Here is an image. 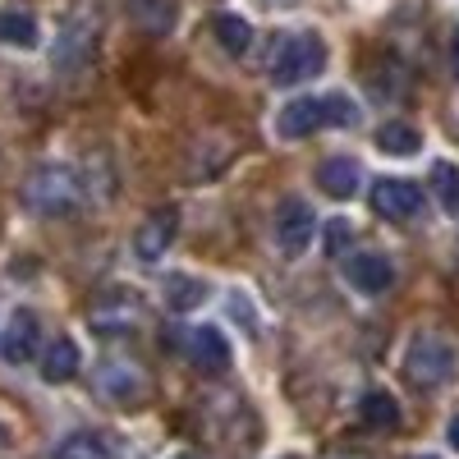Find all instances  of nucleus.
Segmentation results:
<instances>
[{"instance_id":"obj_1","label":"nucleus","mask_w":459,"mask_h":459,"mask_svg":"<svg viewBox=\"0 0 459 459\" xmlns=\"http://www.w3.org/2000/svg\"><path fill=\"white\" fill-rule=\"evenodd\" d=\"M79 198H83L79 170L60 166V161L37 166V170L28 175V184H23V207L37 212V216H65V212L79 207Z\"/></svg>"},{"instance_id":"obj_2","label":"nucleus","mask_w":459,"mask_h":459,"mask_svg":"<svg viewBox=\"0 0 459 459\" xmlns=\"http://www.w3.org/2000/svg\"><path fill=\"white\" fill-rule=\"evenodd\" d=\"M326 69V42L317 32H290L281 37V47L272 56V83L294 88V83H308Z\"/></svg>"},{"instance_id":"obj_3","label":"nucleus","mask_w":459,"mask_h":459,"mask_svg":"<svg viewBox=\"0 0 459 459\" xmlns=\"http://www.w3.org/2000/svg\"><path fill=\"white\" fill-rule=\"evenodd\" d=\"M455 350L441 340V335H413L409 350H404V377L413 381V386L423 391H437L446 386V381L455 377Z\"/></svg>"},{"instance_id":"obj_4","label":"nucleus","mask_w":459,"mask_h":459,"mask_svg":"<svg viewBox=\"0 0 459 459\" xmlns=\"http://www.w3.org/2000/svg\"><path fill=\"white\" fill-rule=\"evenodd\" d=\"M175 235H179V207H157L143 225H138V235H134V257L138 262H157V257H166V248L175 244Z\"/></svg>"},{"instance_id":"obj_5","label":"nucleus","mask_w":459,"mask_h":459,"mask_svg":"<svg viewBox=\"0 0 459 459\" xmlns=\"http://www.w3.org/2000/svg\"><path fill=\"white\" fill-rule=\"evenodd\" d=\"M313 235H317V212L303 198H285L276 207V244L285 253H303L313 244Z\"/></svg>"},{"instance_id":"obj_6","label":"nucleus","mask_w":459,"mask_h":459,"mask_svg":"<svg viewBox=\"0 0 459 459\" xmlns=\"http://www.w3.org/2000/svg\"><path fill=\"white\" fill-rule=\"evenodd\" d=\"M372 212L386 221H413L423 212V188L409 179H377L372 184Z\"/></svg>"},{"instance_id":"obj_7","label":"nucleus","mask_w":459,"mask_h":459,"mask_svg":"<svg viewBox=\"0 0 459 459\" xmlns=\"http://www.w3.org/2000/svg\"><path fill=\"white\" fill-rule=\"evenodd\" d=\"M317 129H326V106H322V97H294V101H285L281 110H276V134L281 138H308V134H317Z\"/></svg>"},{"instance_id":"obj_8","label":"nucleus","mask_w":459,"mask_h":459,"mask_svg":"<svg viewBox=\"0 0 459 459\" xmlns=\"http://www.w3.org/2000/svg\"><path fill=\"white\" fill-rule=\"evenodd\" d=\"M37 344H42V322H37V313L32 308H14L10 322H5V340H0L5 363H32Z\"/></svg>"},{"instance_id":"obj_9","label":"nucleus","mask_w":459,"mask_h":459,"mask_svg":"<svg viewBox=\"0 0 459 459\" xmlns=\"http://www.w3.org/2000/svg\"><path fill=\"white\" fill-rule=\"evenodd\" d=\"M344 276H350L359 294H386L395 281V266L386 253H354V257H344Z\"/></svg>"},{"instance_id":"obj_10","label":"nucleus","mask_w":459,"mask_h":459,"mask_svg":"<svg viewBox=\"0 0 459 459\" xmlns=\"http://www.w3.org/2000/svg\"><path fill=\"white\" fill-rule=\"evenodd\" d=\"M188 359H194L198 372L216 377V372L230 368V344H225V335L216 326H194L188 331Z\"/></svg>"},{"instance_id":"obj_11","label":"nucleus","mask_w":459,"mask_h":459,"mask_svg":"<svg viewBox=\"0 0 459 459\" xmlns=\"http://www.w3.org/2000/svg\"><path fill=\"white\" fill-rule=\"evenodd\" d=\"M79 368H83V350H79V344H74V340H51L47 344V354H42V368H37V372H42V381H51V386H60V381H74V377H79Z\"/></svg>"},{"instance_id":"obj_12","label":"nucleus","mask_w":459,"mask_h":459,"mask_svg":"<svg viewBox=\"0 0 459 459\" xmlns=\"http://www.w3.org/2000/svg\"><path fill=\"white\" fill-rule=\"evenodd\" d=\"M317 184H322V194H331V198L344 203V198L359 194L363 170H359V161H350V157H331V161L317 166Z\"/></svg>"},{"instance_id":"obj_13","label":"nucleus","mask_w":459,"mask_h":459,"mask_svg":"<svg viewBox=\"0 0 459 459\" xmlns=\"http://www.w3.org/2000/svg\"><path fill=\"white\" fill-rule=\"evenodd\" d=\"M129 5V19L143 28V32H152V37H161V32H170V23H175V0H125Z\"/></svg>"},{"instance_id":"obj_14","label":"nucleus","mask_w":459,"mask_h":459,"mask_svg":"<svg viewBox=\"0 0 459 459\" xmlns=\"http://www.w3.org/2000/svg\"><path fill=\"white\" fill-rule=\"evenodd\" d=\"M37 19L28 10H0V47H14V51H32L37 47Z\"/></svg>"},{"instance_id":"obj_15","label":"nucleus","mask_w":459,"mask_h":459,"mask_svg":"<svg viewBox=\"0 0 459 459\" xmlns=\"http://www.w3.org/2000/svg\"><path fill=\"white\" fill-rule=\"evenodd\" d=\"M377 147L391 152V157H413V152L423 147V134H418L413 125H404V120H391V125L377 129Z\"/></svg>"},{"instance_id":"obj_16","label":"nucleus","mask_w":459,"mask_h":459,"mask_svg":"<svg viewBox=\"0 0 459 459\" xmlns=\"http://www.w3.org/2000/svg\"><path fill=\"white\" fill-rule=\"evenodd\" d=\"M212 32H216V42H221L225 56H244L248 42H253V28H248L239 14H216V19H212Z\"/></svg>"},{"instance_id":"obj_17","label":"nucleus","mask_w":459,"mask_h":459,"mask_svg":"<svg viewBox=\"0 0 459 459\" xmlns=\"http://www.w3.org/2000/svg\"><path fill=\"white\" fill-rule=\"evenodd\" d=\"M359 413H363L368 428H395L400 423V404H395L391 391H368L363 404H359Z\"/></svg>"},{"instance_id":"obj_18","label":"nucleus","mask_w":459,"mask_h":459,"mask_svg":"<svg viewBox=\"0 0 459 459\" xmlns=\"http://www.w3.org/2000/svg\"><path fill=\"white\" fill-rule=\"evenodd\" d=\"M51 459H110V446L97 437V432H74L56 446Z\"/></svg>"},{"instance_id":"obj_19","label":"nucleus","mask_w":459,"mask_h":459,"mask_svg":"<svg viewBox=\"0 0 459 459\" xmlns=\"http://www.w3.org/2000/svg\"><path fill=\"white\" fill-rule=\"evenodd\" d=\"M166 303L175 313H188V308H198V303H207V285L203 281H188V276H175L166 285Z\"/></svg>"},{"instance_id":"obj_20","label":"nucleus","mask_w":459,"mask_h":459,"mask_svg":"<svg viewBox=\"0 0 459 459\" xmlns=\"http://www.w3.org/2000/svg\"><path fill=\"white\" fill-rule=\"evenodd\" d=\"M432 184H437L441 207H446V212H459V166L437 161V166H432Z\"/></svg>"},{"instance_id":"obj_21","label":"nucleus","mask_w":459,"mask_h":459,"mask_svg":"<svg viewBox=\"0 0 459 459\" xmlns=\"http://www.w3.org/2000/svg\"><path fill=\"white\" fill-rule=\"evenodd\" d=\"M97 391H101V395H138V377H134L125 363H120V368L110 363V368L97 377Z\"/></svg>"},{"instance_id":"obj_22","label":"nucleus","mask_w":459,"mask_h":459,"mask_svg":"<svg viewBox=\"0 0 459 459\" xmlns=\"http://www.w3.org/2000/svg\"><path fill=\"white\" fill-rule=\"evenodd\" d=\"M344 244H350V225H344V221H331V230H326V248H331V257H340Z\"/></svg>"},{"instance_id":"obj_23","label":"nucleus","mask_w":459,"mask_h":459,"mask_svg":"<svg viewBox=\"0 0 459 459\" xmlns=\"http://www.w3.org/2000/svg\"><path fill=\"white\" fill-rule=\"evenodd\" d=\"M446 437H450V446H455V450H459V413H455V418H450V432H446Z\"/></svg>"},{"instance_id":"obj_24","label":"nucleus","mask_w":459,"mask_h":459,"mask_svg":"<svg viewBox=\"0 0 459 459\" xmlns=\"http://www.w3.org/2000/svg\"><path fill=\"white\" fill-rule=\"evenodd\" d=\"M450 60H455V74H459V32H455V47H450Z\"/></svg>"},{"instance_id":"obj_25","label":"nucleus","mask_w":459,"mask_h":459,"mask_svg":"<svg viewBox=\"0 0 459 459\" xmlns=\"http://www.w3.org/2000/svg\"><path fill=\"white\" fill-rule=\"evenodd\" d=\"M418 459H437V455H418Z\"/></svg>"},{"instance_id":"obj_26","label":"nucleus","mask_w":459,"mask_h":459,"mask_svg":"<svg viewBox=\"0 0 459 459\" xmlns=\"http://www.w3.org/2000/svg\"><path fill=\"white\" fill-rule=\"evenodd\" d=\"M285 459H299V455H285Z\"/></svg>"}]
</instances>
